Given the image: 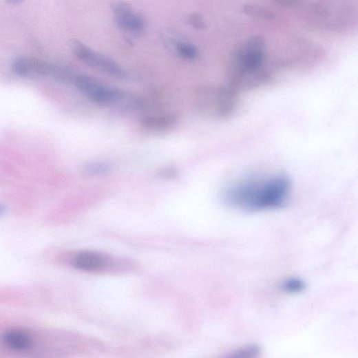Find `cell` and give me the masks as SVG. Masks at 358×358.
<instances>
[{
    "mask_svg": "<svg viewBox=\"0 0 358 358\" xmlns=\"http://www.w3.org/2000/svg\"><path fill=\"white\" fill-rule=\"evenodd\" d=\"M291 182L285 176L242 182L222 194L224 204L245 212L275 210L284 207L291 193Z\"/></svg>",
    "mask_w": 358,
    "mask_h": 358,
    "instance_id": "6da1fadb",
    "label": "cell"
},
{
    "mask_svg": "<svg viewBox=\"0 0 358 358\" xmlns=\"http://www.w3.org/2000/svg\"><path fill=\"white\" fill-rule=\"evenodd\" d=\"M266 43L260 36L248 39L237 53L233 67V81L237 86L250 87L260 78L265 59Z\"/></svg>",
    "mask_w": 358,
    "mask_h": 358,
    "instance_id": "7a4b0ae2",
    "label": "cell"
},
{
    "mask_svg": "<svg viewBox=\"0 0 358 358\" xmlns=\"http://www.w3.org/2000/svg\"><path fill=\"white\" fill-rule=\"evenodd\" d=\"M74 83L85 97L96 104L116 105L126 109H134L136 107V97L127 95L91 76L77 74Z\"/></svg>",
    "mask_w": 358,
    "mask_h": 358,
    "instance_id": "3957f363",
    "label": "cell"
},
{
    "mask_svg": "<svg viewBox=\"0 0 358 358\" xmlns=\"http://www.w3.org/2000/svg\"><path fill=\"white\" fill-rule=\"evenodd\" d=\"M194 103L203 114L213 117H225L236 108L237 98L233 89L225 87L205 86L194 93Z\"/></svg>",
    "mask_w": 358,
    "mask_h": 358,
    "instance_id": "277c9868",
    "label": "cell"
},
{
    "mask_svg": "<svg viewBox=\"0 0 358 358\" xmlns=\"http://www.w3.org/2000/svg\"><path fill=\"white\" fill-rule=\"evenodd\" d=\"M71 48L76 57L86 65L118 78L126 76L125 70L114 60L89 48L81 41H72Z\"/></svg>",
    "mask_w": 358,
    "mask_h": 358,
    "instance_id": "5b68a950",
    "label": "cell"
},
{
    "mask_svg": "<svg viewBox=\"0 0 358 358\" xmlns=\"http://www.w3.org/2000/svg\"><path fill=\"white\" fill-rule=\"evenodd\" d=\"M116 25L122 30L132 33H142L146 28L145 18L136 12L128 3L118 0L111 5Z\"/></svg>",
    "mask_w": 358,
    "mask_h": 358,
    "instance_id": "8992f818",
    "label": "cell"
},
{
    "mask_svg": "<svg viewBox=\"0 0 358 358\" xmlns=\"http://www.w3.org/2000/svg\"><path fill=\"white\" fill-rule=\"evenodd\" d=\"M56 69L57 65L27 56H19L12 63L13 72L21 76H54Z\"/></svg>",
    "mask_w": 358,
    "mask_h": 358,
    "instance_id": "52a82bcc",
    "label": "cell"
},
{
    "mask_svg": "<svg viewBox=\"0 0 358 358\" xmlns=\"http://www.w3.org/2000/svg\"><path fill=\"white\" fill-rule=\"evenodd\" d=\"M178 121L175 114H164L143 118L140 120V126L148 132L160 134L172 129Z\"/></svg>",
    "mask_w": 358,
    "mask_h": 358,
    "instance_id": "ba28073f",
    "label": "cell"
},
{
    "mask_svg": "<svg viewBox=\"0 0 358 358\" xmlns=\"http://www.w3.org/2000/svg\"><path fill=\"white\" fill-rule=\"evenodd\" d=\"M105 262L103 256L92 251L81 252L76 254L72 260L73 266L77 270L85 272H94L101 270Z\"/></svg>",
    "mask_w": 358,
    "mask_h": 358,
    "instance_id": "9c48e42d",
    "label": "cell"
},
{
    "mask_svg": "<svg viewBox=\"0 0 358 358\" xmlns=\"http://www.w3.org/2000/svg\"><path fill=\"white\" fill-rule=\"evenodd\" d=\"M4 344L10 348L17 350L29 349L32 345L31 337L21 330H10L5 333L2 337Z\"/></svg>",
    "mask_w": 358,
    "mask_h": 358,
    "instance_id": "30bf717a",
    "label": "cell"
},
{
    "mask_svg": "<svg viewBox=\"0 0 358 358\" xmlns=\"http://www.w3.org/2000/svg\"><path fill=\"white\" fill-rule=\"evenodd\" d=\"M113 169V165L108 161L98 160L86 163L83 171L90 176H103L109 174Z\"/></svg>",
    "mask_w": 358,
    "mask_h": 358,
    "instance_id": "8fae6325",
    "label": "cell"
},
{
    "mask_svg": "<svg viewBox=\"0 0 358 358\" xmlns=\"http://www.w3.org/2000/svg\"><path fill=\"white\" fill-rule=\"evenodd\" d=\"M173 47L177 54L187 61H195L199 56V50L194 44L185 41H176Z\"/></svg>",
    "mask_w": 358,
    "mask_h": 358,
    "instance_id": "7c38bea8",
    "label": "cell"
},
{
    "mask_svg": "<svg viewBox=\"0 0 358 358\" xmlns=\"http://www.w3.org/2000/svg\"><path fill=\"white\" fill-rule=\"evenodd\" d=\"M243 12L253 18L270 21L276 18V15L271 10L255 5H245L243 7Z\"/></svg>",
    "mask_w": 358,
    "mask_h": 358,
    "instance_id": "4fadbf2b",
    "label": "cell"
},
{
    "mask_svg": "<svg viewBox=\"0 0 358 358\" xmlns=\"http://www.w3.org/2000/svg\"><path fill=\"white\" fill-rule=\"evenodd\" d=\"M282 290L288 294H299L306 288L305 282L301 279L292 277L286 280L281 286Z\"/></svg>",
    "mask_w": 358,
    "mask_h": 358,
    "instance_id": "5bb4252c",
    "label": "cell"
},
{
    "mask_svg": "<svg viewBox=\"0 0 358 358\" xmlns=\"http://www.w3.org/2000/svg\"><path fill=\"white\" fill-rule=\"evenodd\" d=\"M261 352V348L256 344L248 345L230 355L233 357H254Z\"/></svg>",
    "mask_w": 358,
    "mask_h": 358,
    "instance_id": "9a60e30c",
    "label": "cell"
},
{
    "mask_svg": "<svg viewBox=\"0 0 358 358\" xmlns=\"http://www.w3.org/2000/svg\"><path fill=\"white\" fill-rule=\"evenodd\" d=\"M187 21L191 27L198 30H204L207 27L203 17L198 13L189 15Z\"/></svg>",
    "mask_w": 358,
    "mask_h": 358,
    "instance_id": "2e32d148",
    "label": "cell"
},
{
    "mask_svg": "<svg viewBox=\"0 0 358 358\" xmlns=\"http://www.w3.org/2000/svg\"><path fill=\"white\" fill-rule=\"evenodd\" d=\"M273 1L285 7L293 8L302 5L304 0H273Z\"/></svg>",
    "mask_w": 358,
    "mask_h": 358,
    "instance_id": "e0dca14e",
    "label": "cell"
},
{
    "mask_svg": "<svg viewBox=\"0 0 358 358\" xmlns=\"http://www.w3.org/2000/svg\"><path fill=\"white\" fill-rule=\"evenodd\" d=\"M177 173V170L173 168L168 167L160 171V175L166 178H171L175 176Z\"/></svg>",
    "mask_w": 358,
    "mask_h": 358,
    "instance_id": "ac0fdd59",
    "label": "cell"
},
{
    "mask_svg": "<svg viewBox=\"0 0 358 358\" xmlns=\"http://www.w3.org/2000/svg\"><path fill=\"white\" fill-rule=\"evenodd\" d=\"M24 0H7V2L12 6H17L22 3Z\"/></svg>",
    "mask_w": 358,
    "mask_h": 358,
    "instance_id": "d6986e66",
    "label": "cell"
},
{
    "mask_svg": "<svg viewBox=\"0 0 358 358\" xmlns=\"http://www.w3.org/2000/svg\"><path fill=\"white\" fill-rule=\"evenodd\" d=\"M6 211V208L5 206L0 204V215H2L5 213Z\"/></svg>",
    "mask_w": 358,
    "mask_h": 358,
    "instance_id": "ffe728a7",
    "label": "cell"
}]
</instances>
